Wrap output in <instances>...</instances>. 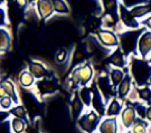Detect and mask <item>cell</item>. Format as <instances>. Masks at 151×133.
I'll use <instances>...</instances> for the list:
<instances>
[{"label": "cell", "mask_w": 151, "mask_h": 133, "mask_svg": "<svg viewBox=\"0 0 151 133\" xmlns=\"http://www.w3.org/2000/svg\"><path fill=\"white\" fill-rule=\"evenodd\" d=\"M138 96L141 101H151V90L149 87H143L138 90Z\"/></svg>", "instance_id": "27"}, {"label": "cell", "mask_w": 151, "mask_h": 133, "mask_svg": "<svg viewBox=\"0 0 151 133\" xmlns=\"http://www.w3.org/2000/svg\"><path fill=\"white\" fill-rule=\"evenodd\" d=\"M122 2H123V5L125 7H133V6H138V5H143L145 2H146V0H122Z\"/></svg>", "instance_id": "31"}, {"label": "cell", "mask_w": 151, "mask_h": 133, "mask_svg": "<svg viewBox=\"0 0 151 133\" xmlns=\"http://www.w3.org/2000/svg\"><path fill=\"white\" fill-rule=\"evenodd\" d=\"M29 72L32 74L35 78H43L47 73L46 68L44 67L43 64L38 63V62H32L29 65Z\"/></svg>", "instance_id": "12"}, {"label": "cell", "mask_w": 151, "mask_h": 133, "mask_svg": "<svg viewBox=\"0 0 151 133\" xmlns=\"http://www.w3.org/2000/svg\"><path fill=\"white\" fill-rule=\"evenodd\" d=\"M142 24L146 25V26L151 30V16H149L147 19H145V20H142Z\"/></svg>", "instance_id": "34"}, {"label": "cell", "mask_w": 151, "mask_h": 133, "mask_svg": "<svg viewBox=\"0 0 151 133\" xmlns=\"http://www.w3.org/2000/svg\"><path fill=\"white\" fill-rule=\"evenodd\" d=\"M150 62H151V59H150Z\"/></svg>", "instance_id": "39"}, {"label": "cell", "mask_w": 151, "mask_h": 133, "mask_svg": "<svg viewBox=\"0 0 151 133\" xmlns=\"http://www.w3.org/2000/svg\"><path fill=\"white\" fill-rule=\"evenodd\" d=\"M11 128H12L15 133H22L25 130V122L22 121V119L15 117L12 120V122H11Z\"/></svg>", "instance_id": "26"}, {"label": "cell", "mask_w": 151, "mask_h": 133, "mask_svg": "<svg viewBox=\"0 0 151 133\" xmlns=\"http://www.w3.org/2000/svg\"><path fill=\"white\" fill-rule=\"evenodd\" d=\"M97 37L105 47H116L119 45V39L113 32L101 29L97 32Z\"/></svg>", "instance_id": "5"}, {"label": "cell", "mask_w": 151, "mask_h": 133, "mask_svg": "<svg viewBox=\"0 0 151 133\" xmlns=\"http://www.w3.org/2000/svg\"><path fill=\"white\" fill-rule=\"evenodd\" d=\"M95 133H100V132H95Z\"/></svg>", "instance_id": "37"}, {"label": "cell", "mask_w": 151, "mask_h": 133, "mask_svg": "<svg viewBox=\"0 0 151 133\" xmlns=\"http://www.w3.org/2000/svg\"><path fill=\"white\" fill-rule=\"evenodd\" d=\"M109 62H110L111 65H113L114 67H123L124 65H125L123 53H122L120 49H116V50L110 56Z\"/></svg>", "instance_id": "17"}, {"label": "cell", "mask_w": 151, "mask_h": 133, "mask_svg": "<svg viewBox=\"0 0 151 133\" xmlns=\"http://www.w3.org/2000/svg\"><path fill=\"white\" fill-rule=\"evenodd\" d=\"M102 6L105 12L112 17L116 18V10H118V0H101Z\"/></svg>", "instance_id": "16"}, {"label": "cell", "mask_w": 151, "mask_h": 133, "mask_svg": "<svg viewBox=\"0 0 151 133\" xmlns=\"http://www.w3.org/2000/svg\"><path fill=\"white\" fill-rule=\"evenodd\" d=\"M37 10L39 16L42 17L43 19L49 18L55 11L53 4H52V0H38Z\"/></svg>", "instance_id": "7"}, {"label": "cell", "mask_w": 151, "mask_h": 133, "mask_svg": "<svg viewBox=\"0 0 151 133\" xmlns=\"http://www.w3.org/2000/svg\"><path fill=\"white\" fill-rule=\"evenodd\" d=\"M16 4L19 8H25L27 6V0H16Z\"/></svg>", "instance_id": "33"}, {"label": "cell", "mask_w": 151, "mask_h": 133, "mask_svg": "<svg viewBox=\"0 0 151 133\" xmlns=\"http://www.w3.org/2000/svg\"><path fill=\"white\" fill-rule=\"evenodd\" d=\"M142 34L141 30H129V32H123L120 36V44L121 48L123 50V54L129 55L135 50V47L139 43V35Z\"/></svg>", "instance_id": "2"}, {"label": "cell", "mask_w": 151, "mask_h": 133, "mask_svg": "<svg viewBox=\"0 0 151 133\" xmlns=\"http://www.w3.org/2000/svg\"><path fill=\"white\" fill-rule=\"evenodd\" d=\"M0 46H1V50H7L9 46H10V37H9V34L6 29H1V36H0Z\"/></svg>", "instance_id": "25"}, {"label": "cell", "mask_w": 151, "mask_h": 133, "mask_svg": "<svg viewBox=\"0 0 151 133\" xmlns=\"http://www.w3.org/2000/svg\"><path fill=\"white\" fill-rule=\"evenodd\" d=\"M83 102L80 97H76L75 101L73 102V112H74V115L78 116L81 114V112L83 111Z\"/></svg>", "instance_id": "29"}, {"label": "cell", "mask_w": 151, "mask_h": 133, "mask_svg": "<svg viewBox=\"0 0 151 133\" xmlns=\"http://www.w3.org/2000/svg\"><path fill=\"white\" fill-rule=\"evenodd\" d=\"M12 98L9 97L8 95H4L1 96V107H2V110H8V109H10L11 105H12Z\"/></svg>", "instance_id": "30"}, {"label": "cell", "mask_w": 151, "mask_h": 133, "mask_svg": "<svg viewBox=\"0 0 151 133\" xmlns=\"http://www.w3.org/2000/svg\"><path fill=\"white\" fill-rule=\"evenodd\" d=\"M66 57H67V53L65 49H60V50H58V53L56 54V60L58 63H63L66 59Z\"/></svg>", "instance_id": "32"}, {"label": "cell", "mask_w": 151, "mask_h": 133, "mask_svg": "<svg viewBox=\"0 0 151 133\" xmlns=\"http://www.w3.org/2000/svg\"><path fill=\"white\" fill-rule=\"evenodd\" d=\"M121 110H122V104L116 98H113L111 101V103L109 104L108 110H106V115L110 117L115 116L121 112Z\"/></svg>", "instance_id": "19"}, {"label": "cell", "mask_w": 151, "mask_h": 133, "mask_svg": "<svg viewBox=\"0 0 151 133\" xmlns=\"http://www.w3.org/2000/svg\"><path fill=\"white\" fill-rule=\"evenodd\" d=\"M92 104H93L94 109H95L100 114H103V112H104V109H105V107H104V103H103L102 96H101L100 92H99L97 90H94V92H93Z\"/></svg>", "instance_id": "18"}, {"label": "cell", "mask_w": 151, "mask_h": 133, "mask_svg": "<svg viewBox=\"0 0 151 133\" xmlns=\"http://www.w3.org/2000/svg\"><path fill=\"white\" fill-rule=\"evenodd\" d=\"M92 75H93V70H92L91 66L90 65H83V66L77 67L74 70V73H73V81L76 84L85 85L92 78Z\"/></svg>", "instance_id": "4"}, {"label": "cell", "mask_w": 151, "mask_h": 133, "mask_svg": "<svg viewBox=\"0 0 151 133\" xmlns=\"http://www.w3.org/2000/svg\"><path fill=\"white\" fill-rule=\"evenodd\" d=\"M131 83H132V80L129 75H125L124 76L123 81L119 84V88H118V94L121 98H123L128 95L131 91Z\"/></svg>", "instance_id": "13"}, {"label": "cell", "mask_w": 151, "mask_h": 133, "mask_svg": "<svg viewBox=\"0 0 151 133\" xmlns=\"http://www.w3.org/2000/svg\"><path fill=\"white\" fill-rule=\"evenodd\" d=\"M55 84L52 81L47 80H40L37 83V90L40 92V94H52L53 92H55Z\"/></svg>", "instance_id": "15"}, {"label": "cell", "mask_w": 151, "mask_h": 133, "mask_svg": "<svg viewBox=\"0 0 151 133\" xmlns=\"http://www.w3.org/2000/svg\"><path fill=\"white\" fill-rule=\"evenodd\" d=\"M99 130H100V133H116L118 132V122H116V119H114V117L105 119L100 124Z\"/></svg>", "instance_id": "10"}, {"label": "cell", "mask_w": 151, "mask_h": 133, "mask_svg": "<svg viewBox=\"0 0 151 133\" xmlns=\"http://www.w3.org/2000/svg\"><path fill=\"white\" fill-rule=\"evenodd\" d=\"M150 104H151V101H150Z\"/></svg>", "instance_id": "38"}, {"label": "cell", "mask_w": 151, "mask_h": 133, "mask_svg": "<svg viewBox=\"0 0 151 133\" xmlns=\"http://www.w3.org/2000/svg\"><path fill=\"white\" fill-rule=\"evenodd\" d=\"M131 73L138 85H143L151 80V65L145 60L134 59L131 65Z\"/></svg>", "instance_id": "1"}, {"label": "cell", "mask_w": 151, "mask_h": 133, "mask_svg": "<svg viewBox=\"0 0 151 133\" xmlns=\"http://www.w3.org/2000/svg\"><path fill=\"white\" fill-rule=\"evenodd\" d=\"M137 120V112L133 107H125L121 113V121L125 129H129L133 125V123Z\"/></svg>", "instance_id": "8"}, {"label": "cell", "mask_w": 151, "mask_h": 133, "mask_svg": "<svg viewBox=\"0 0 151 133\" xmlns=\"http://www.w3.org/2000/svg\"><path fill=\"white\" fill-rule=\"evenodd\" d=\"M5 18H6V16H5V9L2 8L1 9V25L4 26V24H5Z\"/></svg>", "instance_id": "36"}, {"label": "cell", "mask_w": 151, "mask_h": 133, "mask_svg": "<svg viewBox=\"0 0 151 133\" xmlns=\"http://www.w3.org/2000/svg\"><path fill=\"white\" fill-rule=\"evenodd\" d=\"M80 98L86 106H90L92 103V100H93V94H91V91L88 90L87 87H83L80 91Z\"/></svg>", "instance_id": "24"}, {"label": "cell", "mask_w": 151, "mask_h": 133, "mask_svg": "<svg viewBox=\"0 0 151 133\" xmlns=\"http://www.w3.org/2000/svg\"><path fill=\"white\" fill-rule=\"evenodd\" d=\"M52 4L54 7V10L58 14H68L70 8L65 0H52Z\"/></svg>", "instance_id": "22"}, {"label": "cell", "mask_w": 151, "mask_h": 133, "mask_svg": "<svg viewBox=\"0 0 151 133\" xmlns=\"http://www.w3.org/2000/svg\"><path fill=\"white\" fill-rule=\"evenodd\" d=\"M131 15L134 17L135 19L137 18H142V17L147 16V15H149L151 12V5H146V4H143V5H140V6H135L133 7L131 10Z\"/></svg>", "instance_id": "14"}, {"label": "cell", "mask_w": 151, "mask_h": 133, "mask_svg": "<svg viewBox=\"0 0 151 133\" xmlns=\"http://www.w3.org/2000/svg\"><path fill=\"white\" fill-rule=\"evenodd\" d=\"M19 82L22 84V87H29L34 84L35 82V77L32 76V74L30 72H27V70H24L20 76H19Z\"/></svg>", "instance_id": "21"}, {"label": "cell", "mask_w": 151, "mask_h": 133, "mask_svg": "<svg viewBox=\"0 0 151 133\" xmlns=\"http://www.w3.org/2000/svg\"><path fill=\"white\" fill-rule=\"evenodd\" d=\"M120 16H121V20L127 27H130V28H138L139 27V24L137 22L134 17L131 15L130 10H127L125 6L124 5H120Z\"/></svg>", "instance_id": "9"}, {"label": "cell", "mask_w": 151, "mask_h": 133, "mask_svg": "<svg viewBox=\"0 0 151 133\" xmlns=\"http://www.w3.org/2000/svg\"><path fill=\"white\" fill-rule=\"evenodd\" d=\"M131 129H132V133H146L147 129H148V123L141 119H138V120H135V122L133 123Z\"/></svg>", "instance_id": "23"}, {"label": "cell", "mask_w": 151, "mask_h": 133, "mask_svg": "<svg viewBox=\"0 0 151 133\" xmlns=\"http://www.w3.org/2000/svg\"><path fill=\"white\" fill-rule=\"evenodd\" d=\"M146 117H147V120H148V121H149V122H151V106L147 107Z\"/></svg>", "instance_id": "35"}, {"label": "cell", "mask_w": 151, "mask_h": 133, "mask_svg": "<svg viewBox=\"0 0 151 133\" xmlns=\"http://www.w3.org/2000/svg\"><path fill=\"white\" fill-rule=\"evenodd\" d=\"M138 49L142 58H146L151 53V30L143 32L139 38L138 43Z\"/></svg>", "instance_id": "6"}, {"label": "cell", "mask_w": 151, "mask_h": 133, "mask_svg": "<svg viewBox=\"0 0 151 133\" xmlns=\"http://www.w3.org/2000/svg\"><path fill=\"white\" fill-rule=\"evenodd\" d=\"M124 73L123 70H121L119 68H113L111 74H110V80H111V84L113 86H118L123 81L124 78Z\"/></svg>", "instance_id": "20"}, {"label": "cell", "mask_w": 151, "mask_h": 133, "mask_svg": "<svg viewBox=\"0 0 151 133\" xmlns=\"http://www.w3.org/2000/svg\"><path fill=\"white\" fill-rule=\"evenodd\" d=\"M11 114L18 119H24V117H26V110L22 105H18V106L16 105L11 110Z\"/></svg>", "instance_id": "28"}, {"label": "cell", "mask_w": 151, "mask_h": 133, "mask_svg": "<svg viewBox=\"0 0 151 133\" xmlns=\"http://www.w3.org/2000/svg\"><path fill=\"white\" fill-rule=\"evenodd\" d=\"M97 122H99V116L94 111H90L85 113L84 115H82L78 124L82 128V130H84L87 133H92L97 127Z\"/></svg>", "instance_id": "3"}, {"label": "cell", "mask_w": 151, "mask_h": 133, "mask_svg": "<svg viewBox=\"0 0 151 133\" xmlns=\"http://www.w3.org/2000/svg\"><path fill=\"white\" fill-rule=\"evenodd\" d=\"M4 93H6V95L11 97L12 101L15 102L16 104L18 103L19 98H18V96L16 94V88H15V86H14V84L11 83L10 81L4 80L1 82V94H2V96H4Z\"/></svg>", "instance_id": "11"}]
</instances>
